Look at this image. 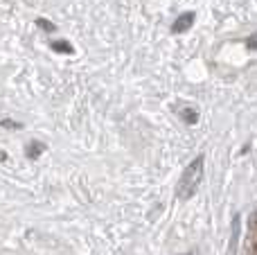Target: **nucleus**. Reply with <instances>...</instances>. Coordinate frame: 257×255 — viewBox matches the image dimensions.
<instances>
[{
    "label": "nucleus",
    "mask_w": 257,
    "mask_h": 255,
    "mask_svg": "<svg viewBox=\"0 0 257 255\" xmlns=\"http://www.w3.org/2000/svg\"><path fill=\"white\" fill-rule=\"evenodd\" d=\"M181 117L187 122V124H196V122H199V113H196L194 108H183Z\"/></svg>",
    "instance_id": "nucleus-4"
},
{
    "label": "nucleus",
    "mask_w": 257,
    "mask_h": 255,
    "mask_svg": "<svg viewBox=\"0 0 257 255\" xmlns=\"http://www.w3.org/2000/svg\"><path fill=\"white\" fill-rule=\"evenodd\" d=\"M3 126H5V129H21L23 124H18V122H12V120H3Z\"/></svg>",
    "instance_id": "nucleus-9"
},
{
    "label": "nucleus",
    "mask_w": 257,
    "mask_h": 255,
    "mask_svg": "<svg viewBox=\"0 0 257 255\" xmlns=\"http://www.w3.org/2000/svg\"><path fill=\"white\" fill-rule=\"evenodd\" d=\"M43 152H45V145H41V143H32L30 147H27V158H39Z\"/></svg>",
    "instance_id": "nucleus-5"
},
{
    "label": "nucleus",
    "mask_w": 257,
    "mask_h": 255,
    "mask_svg": "<svg viewBox=\"0 0 257 255\" xmlns=\"http://www.w3.org/2000/svg\"><path fill=\"white\" fill-rule=\"evenodd\" d=\"M39 25H41V30H48V32H54V30H57V27H54L50 21H45V18H39Z\"/></svg>",
    "instance_id": "nucleus-7"
},
{
    "label": "nucleus",
    "mask_w": 257,
    "mask_h": 255,
    "mask_svg": "<svg viewBox=\"0 0 257 255\" xmlns=\"http://www.w3.org/2000/svg\"><path fill=\"white\" fill-rule=\"evenodd\" d=\"M52 50H54V52H68V54H72V45L66 43V41H54Z\"/></svg>",
    "instance_id": "nucleus-6"
},
{
    "label": "nucleus",
    "mask_w": 257,
    "mask_h": 255,
    "mask_svg": "<svg viewBox=\"0 0 257 255\" xmlns=\"http://www.w3.org/2000/svg\"><path fill=\"white\" fill-rule=\"evenodd\" d=\"M239 235H241V217L235 215V217H232V228H230V244H228V251H230V255L237 253Z\"/></svg>",
    "instance_id": "nucleus-2"
},
{
    "label": "nucleus",
    "mask_w": 257,
    "mask_h": 255,
    "mask_svg": "<svg viewBox=\"0 0 257 255\" xmlns=\"http://www.w3.org/2000/svg\"><path fill=\"white\" fill-rule=\"evenodd\" d=\"M183 255H194V253H192V251H190V253H183Z\"/></svg>",
    "instance_id": "nucleus-10"
},
{
    "label": "nucleus",
    "mask_w": 257,
    "mask_h": 255,
    "mask_svg": "<svg viewBox=\"0 0 257 255\" xmlns=\"http://www.w3.org/2000/svg\"><path fill=\"white\" fill-rule=\"evenodd\" d=\"M246 45H248V50H257V32L246 39Z\"/></svg>",
    "instance_id": "nucleus-8"
},
{
    "label": "nucleus",
    "mask_w": 257,
    "mask_h": 255,
    "mask_svg": "<svg viewBox=\"0 0 257 255\" xmlns=\"http://www.w3.org/2000/svg\"><path fill=\"white\" fill-rule=\"evenodd\" d=\"M203 163H205L203 156H196L194 161L183 170L181 179H178V185H176V197L181 199V201H187V199H192L196 194L201 181H203Z\"/></svg>",
    "instance_id": "nucleus-1"
},
{
    "label": "nucleus",
    "mask_w": 257,
    "mask_h": 255,
    "mask_svg": "<svg viewBox=\"0 0 257 255\" xmlns=\"http://www.w3.org/2000/svg\"><path fill=\"white\" fill-rule=\"evenodd\" d=\"M194 12H185V14H181V16L174 21V25H172V32H176V34H181V32H187L192 27V23H194Z\"/></svg>",
    "instance_id": "nucleus-3"
}]
</instances>
